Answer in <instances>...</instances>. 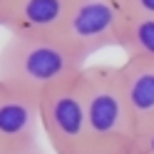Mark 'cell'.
I'll return each instance as SVG.
<instances>
[{
	"label": "cell",
	"instance_id": "cell-6",
	"mask_svg": "<svg viewBox=\"0 0 154 154\" xmlns=\"http://www.w3.org/2000/svg\"><path fill=\"white\" fill-rule=\"evenodd\" d=\"M40 129V97L0 82V147L35 144Z\"/></svg>",
	"mask_w": 154,
	"mask_h": 154
},
{
	"label": "cell",
	"instance_id": "cell-9",
	"mask_svg": "<svg viewBox=\"0 0 154 154\" xmlns=\"http://www.w3.org/2000/svg\"><path fill=\"white\" fill-rule=\"evenodd\" d=\"M129 154H154V117L147 119V122H142V124H137Z\"/></svg>",
	"mask_w": 154,
	"mask_h": 154
},
{
	"label": "cell",
	"instance_id": "cell-1",
	"mask_svg": "<svg viewBox=\"0 0 154 154\" xmlns=\"http://www.w3.org/2000/svg\"><path fill=\"white\" fill-rule=\"evenodd\" d=\"M87 62L80 60L60 35L52 37H20L8 35L0 47V82L40 97L82 75Z\"/></svg>",
	"mask_w": 154,
	"mask_h": 154
},
{
	"label": "cell",
	"instance_id": "cell-5",
	"mask_svg": "<svg viewBox=\"0 0 154 154\" xmlns=\"http://www.w3.org/2000/svg\"><path fill=\"white\" fill-rule=\"evenodd\" d=\"M70 0H0V27L20 37H52L65 23Z\"/></svg>",
	"mask_w": 154,
	"mask_h": 154
},
{
	"label": "cell",
	"instance_id": "cell-12",
	"mask_svg": "<svg viewBox=\"0 0 154 154\" xmlns=\"http://www.w3.org/2000/svg\"><path fill=\"white\" fill-rule=\"evenodd\" d=\"M0 154H45L40 144H23V147H0Z\"/></svg>",
	"mask_w": 154,
	"mask_h": 154
},
{
	"label": "cell",
	"instance_id": "cell-10",
	"mask_svg": "<svg viewBox=\"0 0 154 154\" xmlns=\"http://www.w3.org/2000/svg\"><path fill=\"white\" fill-rule=\"evenodd\" d=\"M124 15H139V17H154V0H117Z\"/></svg>",
	"mask_w": 154,
	"mask_h": 154
},
{
	"label": "cell",
	"instance_id": "cell-11",
	"mask_svg": "<svg viewBox=\"0 0 154 154\" xmlns=\"http://www.w3.org/2000/svg\"><path fill=\"white\" fill-rule=\"evenodd\" d=\"M72 154H129L127 149H122V147H112V144H97V142H87V144H82L77 152Z\"/></svg>",
	"mask_w": 154,
	"mask_h": 154
},
{
	"label": "cell",
	"instance_id": "cell-2",
	"mask_svg": "<svg viewBox=\"0 0 154 154\" xmlns=\"http://www.w3.org/2000/svg\"><path fill=\"white\" fill-rule=\"evenodd\" d=\"M85 109H87V142L112 144L127 149L134 142L137 119L127 104L114 65H87L82 70Z\"/></svg>",
	"mask_w": 154,
	"mask_h": 154
},
{
	"label": "cell",
	"instance_id": "cell-4",
	"mask_svg": "<svg viewBox=\"0 0 154 154\" xmlns=\"http://www.w3.org/2000/svg\"><path fill=\"white\" fill-rule=\"evenodd\" d=\"M40 124L52 154H72L87 144V109H85L82 75L40 94Z\"/></svg>",
	"mask_w": 154,
	"mask_h": 154
},
{
	"label": "cell",
	"instance_id": "cell-8",
	"mask_svg": "<svg viewBox=\"0 0 154 154\" xmlns=\"http://www.w3.org/2000/svg\"><path fill=\"white\" fill-rule=\"evenodd\" d=\"M119 47L124 50L127 57L154 60V17L124 15Z\"/></svg>",
	"mask_w": 154,
	"mask_h": 154
},
{
	"label": "cell",
	"instance_id": "cell-7",
	"mask_svg": "<svg viewBox=\"0 0 154 154\" xmlns=\"http://www.w3.org/2000/svg\"><path fill=\"white\" fill-rule=\"evenodd\" d=\"M119 85L127 97V104L137 124L154 117V60L127 57L124 65H117Z\"/></svg>",
	"mask_w": 154,
	"mask_h": 154
},
{
	"label": "cell",
	"instance_id": "cell-3",
	"mask_svg": "<svg viewBox=\"0 0 154 154\" xmlns=\"http://www.w3.org/2000/svg\"><path fill=\"white\" fill-rule=\"evenodd\" d=\"M124 13L117 0H70L65 23L60 27L62 40L80 60L87 62L94 52L119 47Z\"/></svg>",
	"mask_w": 154,
	"mask_h": 154
}]
</instances>
